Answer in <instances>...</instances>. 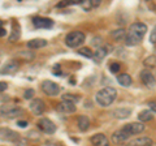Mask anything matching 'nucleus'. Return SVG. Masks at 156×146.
I'll return each mask as SVG.
<instances>
[{"label":"nucleus","instance_id":"obj_32","mask_svg":"<svg viewBox=\"0 0 156 146\" xmlns=\"http://www.w3.org/2000/svg\"><path fill=\"white\" fill-rule=\"evenodd\" d=\"M150 42H151V43H156V26L154 27V30H152V31H151Z\"/></svg>","mask_w":156,"mask_h":146},{"label":"nucleus","instance_id":"obj_29","mask_svg":"<svg viewBox=\"0 0 156 146\" xmlns=\"http://www.w3.org/2000/svg\"><path fill=\"white\" fill-rule=\"evenodd\" d=\"M81 7L83 8L85 11H90L91 8H94V7H92V4H91V0H82Z\"/></svg>","mask_w":156,"mask_h":146},{"label":"nucleus","instance_id":"obj_10","mask_svg":"<svg viewBox=\"0 0 156 146\" xmlns=\"http://www.w3.org/2000/svg\"><path fill=\"white\" fill-rule=\"evenodd\" d=\"M56 111H58V112H61V114H73V112H76V106H74V103L62 100L56 106Z\"/></svg>","mask_w":156,"mask_h":146},{"label":"nucleus","instance_id":"obj_18","mask_svg":"<svg viewBox=\"0 0 156 146\" xmlns=\"http://www.w3.org/2000/svg\"><path fill=\"white\" fill-rule=\"evenodd\" d=\"M117 81L120 82V85H122L125 87H128L131 85V82H133V80H131V77L128 75V73H121V75L117 76Z\"/></svg>","mask_w":156,"mask_h":146},{"label":"nucleus","instance_id":"obj_5","mask_svg":"<svg viewBox=\"0 0 156 146\" xmlns=\"http://www.w3.org/2000/svg\"><path fill=\"white\" fill-rule=\"evenodd\" d=\"M42 90H43V93L47 94V95L55 97V95H57L58 93H60V86H58L56 82L47 80V81L42 82Z\"/></svg>","mask_w":156,"mask_h":146},{"label":"nucleus","instance_id":"obj_7","mask_svg":"<svg viewBox=\"0 0 156 146\" xmlns=\"http://www.w3.org/2000/svg\"><path fill=\"white\" fill-rule=\"evenodd\" d=\"M29 107H30V111L34 114V115H42L43 112H44V110H46V104H44V102H43L42 99H33L30 102V104H29Z\"/></svg>","mask_w":156,"mask_h":146},{"label":"nucleus","instance_id":"obj_26","mask_svg":"<svg viewBox=\"0 0 156 146\" xmlns=\"http://www.w3.org/2000/svg\"><path fill=\"white\" fill-rule=\"evenodd\" d=\"M62 100H66V102H70V103H76V102L80 100V97L77 95H73V94H66L62 97Z\"/></svg>","mask_w":156,"mask_h":146},{"label":"nucleus","instance_id":"obj_11","mask_svg":"<svg viewBox=\"0 0 156 146\" xmlns=\"http://www.w3.org/2000/svg\"><path fill=\"white\" fill-rule=\"evenodd\" d=\"M124 129L126 130V132H129L131 136H134V134L142 133L144 130V125L140 123V121H139V123H130V124L124 125Z\"/></svg>","mask_w":156,"mask_h":146},{"label":"nucleus","instance_id":"obj_25","mask_svg":"<svg viewBox=\"0 0 156 146\" xmlns=\"http://www.w3.org/2000/svg\"><path fill=\"white\" fill-rule=\"evenodd\" d=\"M18 38H20V26H18V25H14V26H13L12 35L9 37V41H11V42H14V41H17Z\"/></svg>","mask_w":156,"mask_h":146},{"label":"nucleus","instance_id":"obj_6","mask_svg":"<svg viewBox=\"0 0 156 146\" xmlns=\"http://www.w3.org/2000/svg\"><path fill=\"white\" fill-rule=\"evenodd\" d=\"M130 137H131V134L129 132H126L124 128H121V129H119V130H116V132L112 133L111 140H112V142H113V144L120 145V144L126 142V141H128Z\"/></svg>","mask_w":156,"mask_h":146},{"label":"nucleus","instance_id":"obj_22","mask_svg":"<svg viewBox=\"0 0 156 146\" xmlns=\"http://www.w3.org/2000/svg\"><path fill=\"white\" fill-rule=\"evenodd\" d=\"M112 115H115L116 118H119V119H125V118H128V116L130 115V110L129 108H121V110H116L112 112Z\"/></svg>","mask_w":156,"mask_h":146},{"label":"nucleus","instance_id":"obj_2","mask_svg":"<svg viewBox=\"0 0 156 146\" xmlns=\"http://www.w3.org/2000/svg\"><path fill=\"white\" fill-rule=\"evenodd\" d=\"M116 97H117V90L115 87L107 86L104 89L98 91L96 95H95V100H96V103L101 107H108L109 104L113 103Z\"/></svg>","mask_w":156,"mask_h":146},{"label":"nucleus","instance_id":"obj_9","mask_svg":"<svg viewBox=\"0 0 156 146\" xmlns=\"http://www.w3.org/2000/svg\"><path fill=\"white\" fill-rule=\"evenodd\" d=\"M140 80H142V82L147 87H155V85H156V80H155L154 75L151 73V71L144 69L140 72Z\"/></svg>","mask_w":156,"mask_h":146},{"label":"nucleus","instance_id":"obj_16","mask_svg":"<svg viewBox=\"0 0 156 146\" xmlns=\"http://www.w3.org/2000/svg\"><path fill=\"white\" fill-rule=\"evenodd\" d=\"M138 119L140 123H146V121H150L154 119V111L152 110H143L140 111L138 115Z\"/></svg>","mask_w":156,"mask_h":146},{"label":"nucleus","instance_id":"obj_33","mask_svg":"<svg viewBox=\"0 0 156 146\" xmlns=\"http://www.w3.org/2000/svg\"><path fill=\"white\" fill-rule=\"evenodd\" d=\"M148 106H150V108L154 112H156V100H151L148 103Z\"/></svg>","mask_w":156,"mask_h":146},{"label":"nucleus","instance_id":"obj_34","mask_svg":"<svg viewBox=\"0 0 156 146\" xmlns=\"http://www.w3.org/2000/svg\"><path fill=\"white\" fill-rule=\"evenodd\" d=\"M17 125H18V126H21V128H25V126H27V121H25V120H20V121H17Z\"/></svg>","mask_w":156,"mask_h":146},{"label":"nucleus","instance_id":"obj_23","mask_svg":"<svg viewBox=\"0 0 156 146\" xmlns=\"http://www.w3.org/2000/svg\"><path fill=\"white\" fill-rule=\"evenodd\" d=\"M17 57L18 59H22V60H25V61H30L34 59V53L33 52H29V51H23V52H18L17 53Z\"/></svg>","mask_w":156,"mask_h":146},{"label":"nucleus","instance_id":"obj_30","mask_svg":"<svg viewBox=\"0 0 156 146\" xmlns=\"http://www.w3.org/2000/svg\"><path fill=\"white\" fill-rule=\"evenodd\" d=\"M109 69H111L112 73H117L120 71V64L119 63H112V64L109 65Z\"/></svg>","mask_w":156,"mask_h":146},{"label":"nucleus","instance_id":"obj_17","mask_svg":"<svg viewBox=\"0 0 156 146\" xmlns=\"http://www.w3.org/2000/svg\"><path fill=\"white\" fill-rule=\"evenodd\" d=\"M47 46V41L42 39V38H38V39H31L27 42V47L29 48H42Z\"/></svg>","mask_w":156,"mask_h":146},{"label":"nucleus","instance_id":"obj_4","mask_svg":"<svg viewBox=\"0 0 156 146\" xmlns=\"http://www.w3.org/2000/svg\"><path fill=\"white\" fill-rule=\"evenodd\" d=\"M38 128L42 130L43 133H46V134H53L56 132V125L53 121H51L50 119H47V118H43L41 120H38Z\"/></svg>","mask_w":156,"mask_h":146},{"label":"nucleus","instance_id":"obj_15","mask_svg":"<svg viewBox=\"0 0 156 146\" xmlns=\"http://www.w3.org/2000/svg\"><path fill=\"white\" fill-rule=\"evenodd\" d=\"M0 133H2V140H7V141H17L18 140V134L11 129L2 128L0 129Z\"/></svg>","mask_w":156,"mask_h":146},{"label":"nucleus","instance_id":"obj_36","mask_svg":"<svg viewBox=\"0 0 156 146\" xmlns=\"http://www.w3.org/2000/svg\"><path fill=\"white\" fill-rule=\"evenodd\" d=\"M91 4H92V7H99L100 5V2H99V0H91Z\"/></svg>","mask_w":156,"mask_h":146},{"label":"nucleus","instance_id":"obj_20","mask_svg":"<svg viewBox=\"0 0 156 146\" xmlns=\"http://www.w3.org/2000/svg\"><path fill=\"white\" fill-rule=\"evenodd\" d=\"M111 35H112V38H113L115 41L120 42L121 39H126V35H128V34L125 33L124 29H119V30L112 31V33H111Z\"/></svg>","mask_w":156,"mask_h":146},{"label":"nucleus","instance_id":"obj_19","mask_svg":"<svg viewBox=\"0 0 156 146\" xmlns=\"http://www.w3.org/2000/svg\"><path fill=\"white\" fill-rule=\"evenodd\" d=\"M89 126H90V120H89L87 116L82 115V116L78 118V128H80V130L85 132V130L89 129Z\"/></svg>","mask_w":156,"mask_h":146},{"label":"nucleus","instance_id":"obj_27","mask_svg":"<svg viewBox=\"0 0 156 146\" xmlns=\"http://www.w3.org/2000/svg\"><path fill=\"white\" fill-rule=\"evenodd\" d=\"M143 64L146 65V67H154L155 64H156V56H148L147 59H144V61H143Z\"/></svg>","mask_w":156,"mask_h":146},{"label":"nucleus","instance_id":"obj_8","mask_svg":"<svg viewBox=\"0 0 156 146\" xmlns=\"http://www.w3.org/2000/svg\"><path fill=\"white\" fill-rule=\"evenodd\" d=\"M33 24L37 29H51L53 26V21L51 18L47 17H34L33 18Z\"/></svg>","mask_w":156,"mask_h":146},{"label":"nucleus","instance_id":"obj_1","mask_svg":"<svg viewBox=\"0 0 156 146\" xmlns=\"http://www.w3.org/2000/svg\"><path fill=\"white\" fill-rule=\"evenodd\" d=\"M147 33V26L143 22H134L129 27V33L126 35V45L128 46H136L142 42L144 34Z\"/></svg>","mask_w":156,"mask_h":146},{"label":"nucleus","instance_id":"obj_35","mask_svg":"<svg viewBox=\"0 0 156 146\" xmlns=\"http://www.w3.org/2000/svg\"><path fill=\"white\" fill-rule=\"evenodd\" d=\"M7 87H8V85L5 82H2V84H0V90H2V93H4V90H7Z\"/></svg>","mask_w":156,"mask_h":146},{"label":"nucleus","instance_id":"obj_12","mask_svg":"<svg viewBox=\"0 0 156 146\" xmlns=\"http://www.w3.org/2000/svg\"><path fill=\"white\" fill-rule=\"evenodd\" d=\"M154 141L150 137H136L134 140L129 141L125 146H152Z\"/></svg>","mask_w":156,"mask_h":146},{"label":"nucleus","instance_id":"obj_37","mask_svg":"<svg viewBox=\"0 0 156 146\" xmlns=\"http://www.w3.org/2000/svg\"><path fill=\"white\" fill-rule=\"evenodd\" d=\"M5 34H7L5 29H4V26H2V34H0V35H2V37H5Z\"/></svg>","mask_w":156,"mask_h":146},{"label":"nucleus","instance_id":"obj_21","mask_svg":"<svg viewBox=\"0 0 156 146\" xmlns=\"http://www.w3.org/2000/svg\"><path fill=\"white\" fill-rule=\"evenodd\" d=\"M105 55H107V50L105 48H103V47H100V48H98V51L94 53V59L96 63H99V61H101L105 57Z\"/></svg>","mask_w":156,"mask_h":146},{"label":"nucleus","instance_id":"obj_24","mask_svg":"<svg viewBox=\"0 0 156 146\" xmlns=\"http://www.w3.org/2000/svg\"><path fill=\"white\" fill-rule=\"evenodd\" d=\"M78 53H81L82 56H85V57H90V59H92L94 57V52H92L89 47H82L78 50Z\"/></svg>","mask_w":156,"mask_h":146},{"label":"nucleus","instance_id":"obj_3","mask_svg":"<svg viewBox=\"0 0 156 146\" xmlns=\"http://www.w3.org/2000/svg\"><path fill=\"white\" fill-rule=\"evenodd\" d=\"M85 42V34L82 31H72L65 37V45L70 48H76Z\"/></svg>","mask_w":156,"mask_h":146},{"label":"nucleus","instance_id":"obj_31","mask_svg":"<svg viewBox=\"0 0 156 146\" xmlns=\"http://www.w3.org/2000/svg\"><path fill=\"white\" fill-rule=\"evenodd\" d=\"M33 95H34V90L33 89H27L25 91V94H23V98H25V99H31Z\"/></svg>","mask_w":156,"mask_h":146},{"label":"nucleus","instance_id":"obj_28","mask_svg":"<svg viewBox=\"0 0 156 146\" xmlns=\"http://www.w3.org/2000/svg\"><path fill=\"white\" fill-rule=\"evenodd\" d=\"M20 114H22V110H20V108H13L12 111H9V112H7V114H4L7 116V118H14V116H17V115H20ZM3 115V116H4Z\"/></svg>","mask_w":156,"mask_h":146},{"label":"nucleus","instance_id":"obj_14","mask_svg":"<svg viewBox=\"0 0 156 146\" xmlns=\"http://www.w3.org/2000/svg\"><path fill=\"white\" fill-rule=\"evenodd\" d=\"M18 63L17 61H8L5 65L2 68V73L3 75H13V73H16L18 71Z\"/></svg>","mask_w":156,"mask_h":146},{"label":"nucleus","instance_id":"obj_13","mask_svg":"<svg viewBox=\"0 0 156 146\" xmlns=\"http://www.w3.org/2000/svg\"><path fill=\"white\" fill-rule=\"evenodd\" d=\"M91 144L94 146H109L108 138H107L103 133L92 136V137H91Z\"/></svg>","mask_w":156,"mask_h":146}]
</instances>
